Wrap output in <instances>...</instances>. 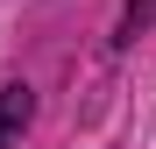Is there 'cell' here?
Returning a JSON list of instances; mask_svg holds the SVG:
<instances>
[{"mask_svg": "<svg viewBox=\"0 0 156 149\" xmlns=\"http://www.w3.org/2000/svg\"><path fill=\"white\" fill-rule=\"evenodd\" d=\"M36 121V92L29 85H0V149H14Z\"/></svg>", "mask_w": 156, "mask_h": 149, "instance_id": "6da1fadb", "label": "cell"}, {"mask_svg": "<svg viewBox=\"0 0 156 149\" xmlns=\"http://www.w3.org/2000/svg\"><path fill=\"white\" fill-rule=\"evenodd\" d=\"M149 21H156V0H142V7H128V14H121V43H135V36L149 29Z\"/></svg>", "mask_w": 156, "mask_h": 149, "instance_id": "7a4b0ae2", "label": "cell"}]
</instances>
